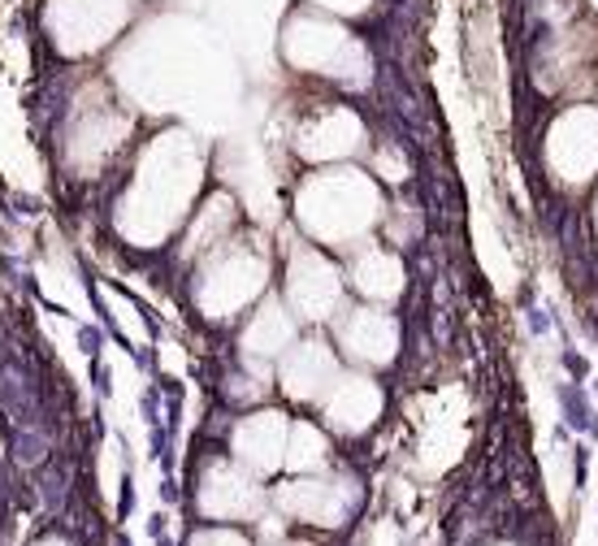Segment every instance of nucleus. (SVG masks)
Returning a JSON list of instances; mask_svg holds the SVG:
<instances>
[{"instance_id":"obj_9","label":"nucleus","mask_w":598,"mask_h":546,"mask_svg":"<svg viewBox=\"0 0 598 546\" xmlns=\"http://www.w3.org/2000/svg\"><path fill=\"white\" fill-rule=\"evenodd\" d=\"M339 339L360 365H386L395 356V321L386 313H374V308L351 313L347 321L339 325Z\"/></svg>"},{"instance_id":"obj_7","label":"nucleus","mask_w":598,"mask_h":546,"mask_svg":"<svg viewBox=\"0 0 598 546\" xmlns=\"http://www.w3.org/2000/svg\"><path fill=\"white\" fill-rule=\"evenodd\" d=\"M377 412H382V391H377L369 377H343L325 395V421L334 425V429H343V434L369 429L377 421Z\"/></svg>"},{"instance_id":"obj_14","label":"nucleus","mask_w":598,"mask_h":546,"mask_svg":"<svg viewBox=\"0 0 598 546\" xmlns=\"http://www.w3.org/2000/svg\"><path fill=\"white\" fill-rule=\"evenodd\" d=\"M191 546H251L243 533H234V529H204L191 538Z\"/></svg>"},{"instance_id":"obj_13","label":"nucleus","mask_w":598,"mask_h":546,"mask_svg":"<svg viewBox=\"0 0 598 546\" xmlns=\"http://www.w3.org/2000/svg\"><path fill=\"white\" fill-rule=\"evenodd\" d=\"M286 464L295 472H317L325 469V438L312 425H295L286 434Z\"/></svg>"},{"instance_id":"obj_12","label":"nucleus","mask_w":598,"mask_h":546,"mask_svg":"<svg viewBox=\"0 0 598 546\" xmlns=\"http://www.w3.org/2000/svg\"><path fill=\"white\" fill-rule=\"evenodd\" d=\"M351 273H356V286L369 299H395L403 291V265L386 251H365Z\"/></svg>"},{"instance_id":"obj_4","label":"nucleus","mask_w":598,"mask_h":546,"mask_svg":"<svg viewBox=\"0 0 598 546\" xmlns=\"http://www.w3.org/2000/svg\"><path fill=\"white\" fill-rule=\"evenodd\" d=\"M199 507L213 521H243V516H251L260 507V490L239 469L213 464V469L204 472V486H199Z\"/></svg>"},{"instance_id":"obj_15","label":"nucleus","mask_w":598,"mask_h":546,"mask_svg":"<svg viewBox=\"0 0 598 546\" xmlns=\"http://www.w3.org/2000/svg\"><path fill=\"white\" fill-rule=\"evenodd\" d=\"M325 9H339V13H360L365 4H374V0H317Z\"/></svg>"},{"instance_id":"obj_17","label":"nucleus","mask_w":598,"mask_h":546,"mask_svg":"<svg viewBox=\"0 0 598 546\" xmlns=\"http://www.w3.org/2000/svg\"><path fill=\"white\" fill-rule=\"evenodd\" d=\"M590 4H594V9H598V0H590Z\"/></svg>"},{"instance_id":"obj_3","label":"nucleus","mask_w":598,"mask_h":546,"mask_svg":"<svg viewBox=\"0 0 598 546\" xmlns=\"http://www.w3.org/2000/svg\"><path fill=\"white\" fill-rule=\"evenodd\" d=\"M356 52V44L347 40V31L330 22H317V18H295L286 26V57L295 61L299 70H321V75H334V66Z\"/></svg>"},{"instance_id":"obj_5","label":"nucleus","mask_w":598,"mask_h":546,"mask_svg":"<svg viewBox=\"0 0 598 546\" xmlns=\"http://www.w3.org/2000/svg\"><path fill=\"white\" fill-rule=\"evenodd\" d=\"M334 351L321 339H303V343H291L286 360H282V386L286 395L295 399H317L334 386Z\"/></svg>"},{"instance_id":"obj_10","label":"nucleus","mask_w":598,"mask_h":546,"mask_svg":"<svg viewBox=\"0 0 598 546\" xmlns=\"http://www.w3.org/2000/svg\"><path fill=\"white\" fill-rule=\"evenodd\" d=\"M360 144V122L351 118V113H325L317 122L303 126V135H299V152L303 156H312V161H330V156H347L351 148Z\"/></svg>"},{"instance_id":"obj_16","label":"nucleus","mask_w":598,"mask_h":546,"mask_svg":"<svg viewBox=\"0 0 598 546\" xmlns=\"http://www.w3.org/2000/svg\"><path fill=\"white\" fill-rule=\"evenodd\" d=\"M40 546H70V542H57V538H48V542H40Z\"/></svg>"},{"instance_id":"obj_6","label":"nucleus","mask_w":598,"mask_h":546,"mask_svg":"<svg viewBox=\"0 0 598 546\" xmlns=\"http://www.w3.org/2000/svg\"><path fill=\"white\" fill-rule=\"evenodd\" d=\"M286 421L277 412H256L239 425L234 434V455L248 464L251 472H274L286 460Z\"/></svg>"},{"instance_id":"obj_11","label":"nucleus","mask_w":598,"mask_h":546,"mask_svg":"<svg viewBox=\"0 0 598 546\" xmlns=\"http://www.w3.org/2000/svg\"><path fill=\"white\" fill-rule=\"evenodd\" d=\"M291 343H295V317L282 313L274 299H265L256 308V317H251L248 334H243V348L251 356H277V351H286Z\"/></svg>"},{"instance_id":"obj_2","label":"nucleus","mask_w":598,"mask_h":546,"mask_svg":"<svg viewBox=\"0 0 598 546\" xmlns=\"http://www.w3.org/2000/svg\"><path fill=\"white\" fill-rule=\"evenodd\" d=\"M291 308L303 321H325L339 308V273L317 251H295L291 260Z\"/></svg>"},{"instance_id":"obj_8","label":"nucleus","mask_w":598,"mask_h":546,"mask_svg":"<svg viewBox=\"0 0 598 546\" xmlns=\"http://www.w3.org/2000/svg\"><path fill=\"white\" fill-rule=\"evenodd\" d=\"M277 503H282V512L308 524H343L351 507V498L334 481H291V486H282Z\"/></svg>"},{"instance_id":"obj_1","label":"nucleus","mask_w":598,"mask_h":546,"mask_svg":"<svg viewBox=\"0 0 598 546\" xmlns=\"http://www.w3.org/2000/svg\"><path fill=\"white\" fill-rule=\"evenodd\" d=\"M374 217H377L374 182L347 174V170L317 178L303 191V222L312 225V234H321V239H351V234L369 230Z\"/></svg>"}]
</instances>
